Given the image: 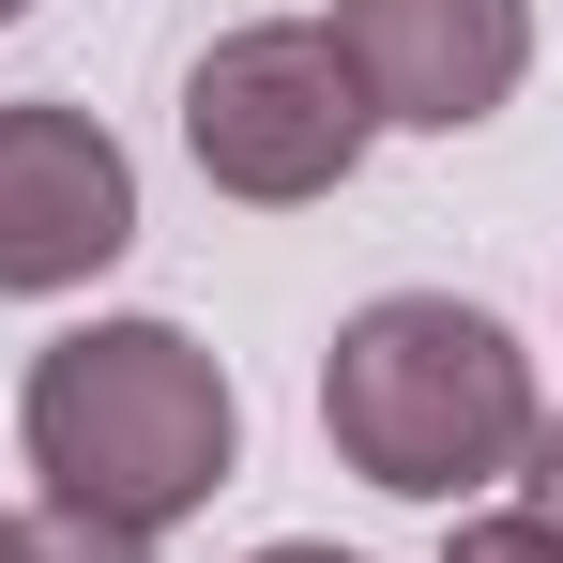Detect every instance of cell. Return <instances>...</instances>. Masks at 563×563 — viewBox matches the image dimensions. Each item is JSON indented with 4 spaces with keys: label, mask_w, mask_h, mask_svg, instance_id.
<instances>
[{
    "label": "cell",
    "mask_w": 563,
    "mask_h": 563,
    "mask_svg": "<svg viewBox=\"0 0 563 563\" xmlns=\"http://www.w3.org/2000/svg\"><path fill=\"white\" fill-rule=\"evenodd\" d=\"M15 442L46 472V518H92V533H184L198 503L244 457V396L198 351L184 320H77L46 335L15 380Z\"/></svg>",
    "instance_id": "obj_1"
},
{
    "label": "cell",
    "mask_w": 563,
    "mask_h": 563,
    "mask_svg": "<svg viewBox=\"0 0 563 563\" xmlns=\"http://www.w3.org/2000/svg\"><path fill=\"white\" fill-rule=\"evenodd\" d=\"M320 427H335V457L396 487V503H442L457 518L472 487H503V472L533 457V427H549V396H533V351L457 305V289H380L335 320V351H320Z\"/></svg>",
    "instance_id": "obj_2"
},
{
    "label": "cell",
    "mask_w": 563,
    "mask_h": 563,
    "mask_svg": "<svg viewBox=\"0 0 563 563\" xmlns=\"http://www.w3.org/2000/svg\"><path fill=\"white\" fill-rule=\"evenodd\" d=\"M366 137H380V107L320 15H244V31H213L184 62V153L213 198L305 213V198H335L366 168Z\"/></svg>",
    "instance_id": "obj_3"
},
{
    "label": "cell",
    "mask_w": 563,
    "mask_h": 563,
    "mask_svg": "<svg viewBox=\"0 0 563 563\" xmlns=\"http://www.w3.org/2000/svg\"><path fill=\"white\" fill-rule=\"evenodd\" d=\"M137 244V153L92 107L15 92L0 107V305H62Z\"/></svg>",
    "instance_id": "obj_4"
},
{
    "label": "cell",
    "mask_w": 563,
    "mask_h": 563,
    "mask_svg": "<svg viewBox=\"0 0 563 563\" xmlns=\"http://www.w3.org/2000/svg\"><path fill=\"white\" fill-rule=\"evenodd\" d=\"M320 31L351 46L366 107L411 122V137H472L533 77V0H335Z\"/></svg>",
    "instance_id": "obj_5"
},
{
    "label": "cell",
    "mask_w": 563,
    "mask_h": 563,
    "mask_svg": "<svg viewBox=\"0 0 563 563\" xmlns=\"http://www.w3.org/2000/svg\"><path fill=\"white\" fill-rule=\"evenodd\" d=\"M442 563H563V533L533 518V503H487V518H457V533H442Z\"/></svg>",
    "instance_id": "obj_6"
},
{
    "label": "cell",
    "mask_w": 563,
    "mask_h": 563,
    "mask_svg": "<svg viewBox=\"0 0 563 563\" xmlns=\"http://www.w3.org/2000/svg\"><path fill=\"white\" fill-rule=\"evenodd\" d=\"M15 563H153L137 533H92V518H15Z\"/></svg>",
    "instance_id": "obj_7"
},
{
    "label": "cell",
    "mask_w": 563,
    "mask_h": 563,
    "mask_svg": "<svg viewBox=\"0 0 563 563\" xmlns=\"http://www.w3.org/2000/svg\"><path fill=\"white\" fill-rule=\"evenodd\" d=\"M518 487H533V518H549V533H563V411H549V427H533V457H518Z\"/></svg>",
    "instance_id": "obj_8"
},
{
    "label": "cell",
    "mask_w": 563,
    "mask_h": 563,
    "mask_svg": "<svg viewBox=\"0 0 563 563\" xmlns=\"http://www.w3.org/2000/svg\"><path fill=\"white\" fill-rule=\"evenodd\" d=\"M244 563H351V549H305V533H289V549H244Z\"/></svg>",
    "instance_id": "obj_9"
},
{
    "label": "cell",
    "mask_w": 563,
    "mask_h": 563,
    "mask_svg": "<svg viewBox=\"0 0 563 563\" xmlns=\"http://www.w3.org/2000/svg\"><path fill=\"white\" fill-rule=\"evenodd\" d=\"M15 15H31V0H0V31H15Z\"/></svg>",
    "instance_id": "obj_10"
},
{
    "label": "cell",
    "mask_w": 563,
    "mask_h": 563,
    "mask_svg": "<svg viewBox=\"0 0 563 563\" xmlns=\"http://www.w3.org/2000/svg\"><path fill=\"white\" fill-rule=\"evenodd\" d=\"M0 563H15V518H0Z\"/></svg>",
    "instance_id": "obj_11"
}]
</instances>
